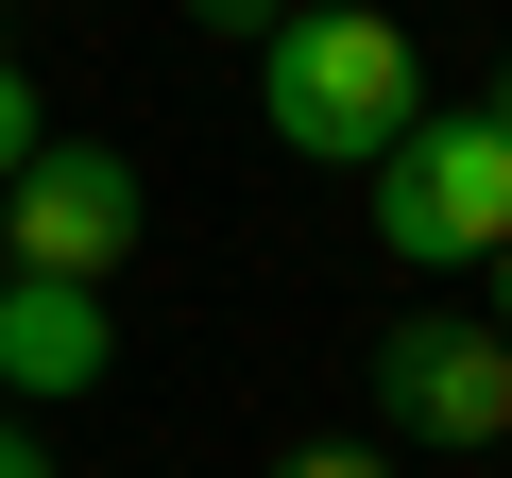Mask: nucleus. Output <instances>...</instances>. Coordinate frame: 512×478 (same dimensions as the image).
<instances>
[{
    "mask_svg": "<svg viewBox=\"0 0 512 478\" xmlns=\"http://www.w3.org/2000/svg\"><path fill=\"white\" fill-rule=\"evenodd\" d=\"M256 120L308 171H376L427 120V52L393 35V0H291V18L256 35Z\"/></svg>",
    "mask_w": 512,
    "mask_h": 478,
    "instance_id": "1",
    "label": "nucleus"
},
{
    "mask_svg": "<svg viewBox=\"0 0 512 478\" xmlns=\"http://www.w3.org/2000/svg\"><path fill=\"white\" fill-rule=\"evenodd\" d=\"M274 18H291V0H188V35H239V52L274 35Z\"/></svg>",
    "mask_w": 512,
    "mask_h": 478,
    "instance_id": "7",
    "label": "nucleus"
},
{
    "mask_svg": "<svg viewBox=\"0 0 512 478\" xmlns=\"http://www.w3.org/2000/svg\"><path fill=\"white\" fill-rule=\"evenodd\" d=\"M0 478H52V444H35V410H0Z\"/></svg>",
    "mask_w": 512,
    "mask_h": 478,
    "instance_id": "9",
    "label": "nucleus"
},
{
    "mask_svg": "<svg viewBox=\"0 0 512 478\" xmlns=\"http://www.w3.org/2000/svg\"><path fill=\"white\" fill-rule=\"evenodd\" d=\"M274 478H393V461H376V444H291Z\"/></svg>",
    "mask_w": 512,
    "mask_h": 478,
    "instance_id": "8",
    "label": "nucleus"
},
{
    "mask_svg": "<svg viewBox=\"0 0 512 478\" xmlns=\"http://www.w3.org/2000/svg\"><path fill=\"white\" fill-rule=\"evenodd\" d=\"M478 325L512 342V239H495V257H478Z\"/></svg>",
    "mask_w": 512,
    "mask_h": 478,
    "instance_id": "10",
    "label": "nucleus"
},
{
    "mask_svg": "<svg viewBox=\"0 0 512 478\" xmlns=\"http://www.w3.org/2000/svg\"><path fill=\"white\" fill-rule=\"evenodd\" d=\"M137 222H154V188H137L120 137H35L18 171H0V257L18 274H120Z\"/></svg>",
    "mask_w": 512,
    "mask_h": 478,
    "instance_id": "3",
    "label": "nucleus"
},
{
    "mask_svg": "<svg viewBox=\"0 0 512 478\" xmlns=\"http://www.w3.org/2000/svg\"><path fill=\"white\" fill-rule=\"evenodd\" d=\"M376 427H393V444H444V461L512 444V342H495L478 308H410V325H376Z\"/></svg>",
    "mask_w": 512,
    "mask_h": 478,
    "instance_id": "4",
    "label": "nucleus"
},
{
    "mask_svg": "<svg viewBox=\"0 0 512 478\" xmlns=\"http://www.w3.org/2000/svg\"><path fill=\"white\" fill-rule=\"evenodd\" d=\"M0 274H18V257H0Z\"/></svg>",
    "mask_w": 512,
    "mask_h": 478,
    "instance_id": "12",
    "label": "nucleus"
},
{
    "mask_svg": "<svg viewBox=\"0 0 512 478\" xmlns=\"http://www.w3.org/2000/svg\"><path fill=\"white\" fill-rule=\"evenodd\" d=\"M478 120H495V137H512V52H495V86H478Z\"/></svg>",
    "mask_w": 512,
    "mask_h": 478,
    "instance_id": "11",
    "label": "nucleus"
},
{
    "mask_svg": "<svg viewBox=\"0 0 512 478\" xmlns=\"http://www.w3.org/2000/svg\"><path fill=\"white\" fill-rule=\"evenodd\" d=\"M359 188H376V239H393L410 274H478L495 239H512V137H495L478 103H427Z\"/></svg>",
    "mask_w": 512,
    "mask_h": 478,
    "instance_id": "2",
    "label": "nucleus"
},
{
    "mask_svg": "<svg viewBox=\"0 0 512 478\" xmlns=\"http://www.w3.org/2000/svg\"><path fill=\"white\" fill-rule=\"evenodd\" d=\"M103 359H120L103 274H0V393H18V410H86Z\"/></svg>",
    "mask_w": 512,
    "mask_h": 478,
    "instance_id": "5",
    "label": "nucleus"
},
{
    "mask_svg": "<svg viewBox=\"0 0 512 478\" xmlns=\"http://www.w3.org/2000/svg\"><path fill=\"white\" fill-rule=\"evenodd\" d=\"M35 137H52V120H35V69H18V35H0V171H18Z\"/></svg>",
    "mask_w": 512,
    "mask_h": 478,
    "instance_id": "6",
    "label": "nucleus"
}]
</instances>
